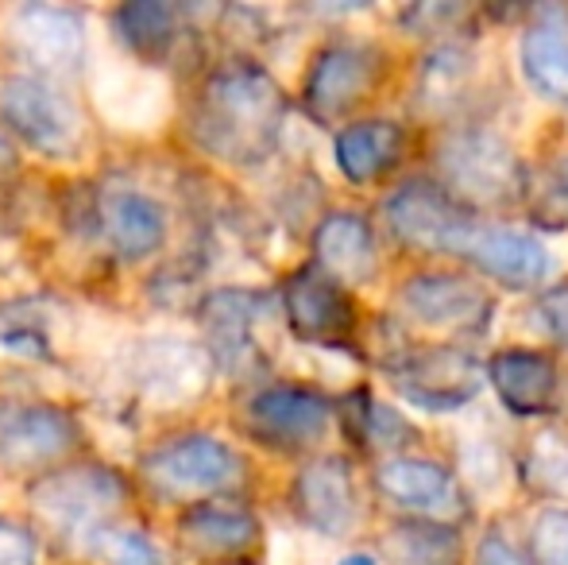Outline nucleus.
<instances>
[{
	"label": "nucleus",
	"instance_id": "obj_26",
	"mask_svg": "<svg viewBox=\"0 0 568 565\" xmlns=\"http://www.w3.org/2000/svg\"><path fill=\"white\" fill-rule=\"evenodd\" d=\"M98 551L113 565H166L163 554L155 551L148 535L124 527H101L98 531Z\"/></svg>",
	"mask_w": 568,
	"mask_h": 565
},
{
	"label": "nucleus",
	"instance_id": "obj_29",
	"mask_svg": "<svg viewBox=\"0 0 568 565\" xmlns=\"http://www.w3.org/2000/svg\"><path fill=\"white\" fill-rule=\"evenodd\" d=\"M39 546L28 527L12 519H0V565H36Z\"/></svg>",
	"mask_w": 568,
	"mask_h": 565
},
{
	"label": "nucleus",
	"instance_id": "obj_24",
	"mask_svg": "<svg viewBox=\"0 0 568 565\" xmlns=\"http://www.w3.org/2000/svg\"><path fill=\"white\" fill-rule=\"evenodd\" d=\"M387 558L390 565H456V551H460V538L453 527L442 523H398L387 538Z\"/></svg>",
	"mask_w": 568,
	"mask_h": 565
},
{
	"label": "nucleus",
	"instance_id": "obj_6",
	"mask_svg": "<svg viewBox=\"0 0 568 565\" xmlns=\"http://www.w3.org/2000/svg\"><path fill=\"white\" fill-rule=\"evenodd\" d=\"M449 256L468 260L487 280H499L507 286H534L554 272V256L546 244L534 241L530 233H518L507 225H487V221L468 218L460 233L453 236Z\"/></svg>",
	"mask_w": 568,
	"mask_h": 565
},
{
	"label": "nucleus",
	"instance_id": "obj_15",
	"mask_svg": "<svg viewBox=\"0 0 568 565\" xmlns=\"http://www.w3.org/2000/svg\"><path fill=\"white\" fill-rule=\"evenodd\" d=\"M12 36L36 67L74 70L85 59V23L74 8L23 4L12 16Z\"/></svg>",
	"mask_w": 568,
	"mask_h": 565
},
{
	"label": "nucleus",
	"instance_id": "obj_1",
	"mask_svg": "<svg viewBox=\"0 0 568 565\" xmlns=\"http://www.w3.org/2000/svg\"><path fill=\"white\" fill-rule=\"evenodd\" d=\"M283 113V93L263 70L232 67L205 82L194 113V137L217 159L260 163L275 148Z\"/></svg>",
	"mask_w": 568,
	"mask_h": 565
},
{
	"label": "nucleus",
	"instance_id": "obj_2",
	"mask_svg": "<svg viewBox=\"0 0 568 565\" xmlns=\"http://www.w3.org/2000/svg\"><path fill=\"white\" fill-rule=\"evenodd\" d=\"M0 117L28 148L43 151L51 159L78 155L85 137L82 113L74 101L51 85L43 74H16L0 85Z\"/></svg>",
	"mask_w": 568,
	"mask_h": 565
},
{
	"label": "nucleus",
	"instance_id": "obj_18",
	"mask_svg": "<svg viewBox=\"0 0 568 565\" xmlns=\"http://www.w3.org/2000/svg\"><path fill=\"white\" fill-rule=\"evenodd\" d=\"M523 74L541 98L568 105V8L546 4L523 36Z\"/></svg>",
	"mask_w": 568,
	"mask_h": 565
},
{
	"label": "nucleus",
	"instance_id": "obj_19",
	"mask_svg": "<svg viewBox=\"0 0 568 565\" xmlns=\"http://www.w3.org/2000/svg\"><path fill=\"white\" fill-rule=\"evenodd\" d=\"M31 496H36V504L54 523L78 527V523H93L109 507H116L124 488H120V481L113 473H105V468H74V473H54Z\"/></svg>",
	"mask_w": 568,
	"mask_h": 565
},
{
	"label": "nucleus",
	"instance_id": "obj_23",
	"mask_svg": "<svg viewBox=\"0 0 568 565\" xmlns=\"http://www.w3.org/2000/svg\"><path fill=\"white\" fill-rule=\"evenodd\" d=\"M113 28L128 51L155 59L179 36V16L163 0H140V4H120L113 12Z\"/></svg>",
	"mask_w": 568,
	"mask_h": 565
},
{
	"label": "nucleus",
	"instance_id": "obj_11",
	"mask_svg": "<svg viewBox=\"0 0 568 565\" xmlns=\"http://www.w3.org/2000/svg\"><path fill=\"white\" fill-rule=\"evenodd\" d=\"M375 484H379V492L390 504L414 512L422 523H442V527H449L453 519H460V515L468 512L460 484H456L449 468H442L437 461L387 457L375 468Z\"/></svg>",
	"mask_w": 568,
	"mask_h": 565
},
{
	"label": "nucleus",
	"instance_id": "obj_8",
	"mask_svg": "<svg viewBox=\"0 0 568 565\" xmlns=\"http://www.w3.org/2000/svg\"><path fill=\"white\" fill-rule=\"evenodd\" d=\"M283 310L294 337L306 345H344L356 333V302L317 264L298 268L286 280Z\"/></svg>",
	"mask_w": 568,
	"mask_h": 565
},
{
	"label": "nucleus",
	"instance_id": "obj_20",
	"mask_svg": "<svg viewBox=\"0 0 568 565\" xmlns=\"http://www.w3.org/2000/svg\"><path fill=\"white\" fill-rule=\"evenodd\" d=\"M406 132L395 121H356L337 132V167L348 182L367 186L403 159Z\"/></svg>",
	"mask_w": 568,
	"mask_h": 565
},
{
	"label": "nucleus",
	"instance_id": "obj_32",
	"mask_svg": "<svg viewBox=\"0 0 568 565\" xmlns=\"http://www.w3.org/2000/svg\"><path fill=\"white\" fill-rule=\"evenodd\" d=\"M12 171H16V151H12V143L0 137V179H8Z\"/></svg>",
	"mask_w": 568,
	"mask_h": 565
},
{
	"label": "nucleus",
	"instance_id": "obj_9",
	"mask_svg": "<svg viewBox=\"0 0 568 565\" xmlns=\"http://www.w3.org/2000/svg\"><path fill=\"white\" fill-rule=\"evenodd\" d=\"M383 218H387L390 233L403 244H410L418 252H442V256H449L453 236L471 218V210L456 202L453 194H445V186L414 179L383 202Z\"/></svg>",
	"mask_w": 568,
	"mask_h": 565
},
{
	"label": "nucleus",
	"instance_id": "obj_4",
	"mask_svg": "<svg viewBox=\"0 0 568 565\" xmlns=\"http://www.w3.org/2000/svg\"><path fill=\"white\" fill-rule=\"evenodd\" d=\"M437 163L449 182L445 194L460 205H503L523 194V167L515 151L491 132H453L437 151Z\"/></svg>",
	"mask_w": 568,
	"mask_h": 565
},
{
	"label": "nucleus",
	"instance_id": "obj_33",
	"mask_svg": "<svg viewBox=\"0 0 568 565\" xmlns=\"http://www.w3.org/2000/svg\"><path fill=\"white\" fill-rule=\"evenodd\" d=\"M341 565H375V558H372V554H348Z\"/></svg>",
	"mask_w": 568,
	"mask_h": 565
},
{
	"label": "nucleus",
	"instance_id": "obj_14",
	"mask_svg": "<svg viewBox=\"0 0 568 565\" xmlns=\"http://www.w3.org/2000/svg\"><path fill=\"white\" fill-rule=\"evenodd\" d=\"M78 445V426L59 407L0 411V461L8 468H36L67 457Z\"/></svg>",
	"mask_w": 568,
	"mask_h": 565
},
{
	"label": "nucleus",
	"instance_id": "obj_16",
	"mask_svg": "<svg viewBox=\"0 0 568 565\" xmlns=\"http://www.w3.org/2000/svg\"><path fill=\"white\" fill-rule=\"evenodd\" d=\"M484 376L499 392L503 407L515 415H546L557 403V364L534 349H503L487 361Z\"/></svg>",
	"mask_w": 568,
	"mask_h": 565
},
{
	"label": "nucleus",
	"instance_id": "obj_3",
	"mask_svg": "<svg viewBox=\"0 0 568 565\" xmlns=\"http://www.w3.org/2000/svg\"><path fill=\"white\" fill-rule=\"evenodd\" d=\"M387 380L422 411H460L484 387V364L453 345L406 349L387 361Z\"/></svg>",
	"mask_w": 568,
	"mask_h": 565
},
{
	"label": "nucleus",
	"instance_id": "obj_21",
	"mask_svg": "<svg viewBox=\"0 0 568 565\" xmlns=\"http://www.w3.org/2000/svg\"><path fill=\"white\" fill-rule=\"evenodd\" d=\"M179 535L202 558H232V554H244L247 546H255L260 523H255V515L240 512V507L205 504V507H190L182 515Z\"/></svg>",
	"mask_w": 568,
	"mask_h": 565
},
{
	"label": "nucleus",
	"instance_id": "obj_31",
	"mask_svg": "<svg viewBox=\"0 0 568 565\" xmlns=\"http://www.w3.org/2000/svg\"><path fill=\"white\" fill-rule=\"evenodd\" d=\"M476 565H530V562L518 558V554L510 551L499 535H487L484 543H479V551H476Z\"/></svg>",
	"mask_w": 568,
	"mask_h": 565
},
{
	"label": "nucleus",
	"instance_id": "obj_25",
	"mask_svg": "<svg viewBox=\"0 0 568 565\" xmlns=\"http://www.w3.org/2000/svg\"><path fill=\"white\" fill-rule=\"evenodd\" d=\"M526 481L538 492L568 500V437L565 434H538L523 465Z\"/></svg>",
	"mask_w": 568,
	"mask_h": 565
},
{
	"label": "nucleus",
	"instance_id": "obj_30",
	"mask_svg": "<svg viewBox=\"0 0 568 565\" xmlns=\"http://www.w3.org/2000/svg\"><path fill=\"white\" fill-rule=\"evenodd\" d=\"M538 314H541V325L549 330V337L568 349V283L554 286V291L538 302Z\"/></svg>",
	"mask_w": 568,
	"mask_h": 565
},
{
	"label": "nucleus",
	"instance_id": "obj_13",
	"mask_svg": "<svg viewBox=\"0 0 568 565\" xmlns=\"http://www.w3.org/2000/svg\"><path fill=\"white\" fill-rule=\"evenodd\" d=\"M244 418L260 442L278 450H302L329 430V403L310 387H267L247 400Z\"/></svg>",
	"mask_w": 568,
	"mask_h": 565
},
{
	"label": "nucleus",
	"instance_id": "obj_10",
	"mask_svg": "<svg viewBox=\"0 0 568 565\" xmlns=\"http://www.w3.org/2000/svg\"><path fill=\"white\" fill-rule=\"evenodd\" d=\"M403 310L418 325L429 330H453V333H479L491 322V294L484 283L468 275H410L403 286Z\"/></svg>",
	"mask_w": 568,
	"mask_h": 565
},
{
	"label": "nucleus",
	"instance_id": "obj_7",
	"mask_svg": "<svg viewBox=\"0 0 568 565\" xmlns=\"http://www.w3.org/2000/svg\"><path fill=\"white\" fill-rule=\"evenodd\" d=\"M387 54L375 43H356L344 39L317 54L306 78V105L317 121H337L348 109H356L367 93L379 85Z\"/></svg>",
	"mask_w": 568,
	"mask_h": 565
},
{
	"label": "nucleus",
	"instance_id": "obj_28",
	"mask_svg": "<svg viewBox=\"0 0 568 565\" xmlns=\"http://www.w3.org/2000/svg\"><path fill=\"white\" fill-rule=\"evenodd\" d=\"M541 213L554 218V225H565L568 221V151L549 163L546 186H541Z\"/></svg>",
	"mask_w": 568,
	"mask_h": 565
},
{
	"label": "nucleus",
	"instance_id": "obj_22",
	"mask_svg": "<svg viewBox=\"0 0 568 565\" xmlns=\"http://www.w3.org/2000/svg\"><path fill=\"white\" fill-rule=\"evenodd\" d=\"M109 236L120 249V256L143 260L163 244L166 236V213L155 198L148 194H120L109 210Z\"/></svg>",
	"mask_w": 568,
	"mask_h": 565
},
{
	"label": "nucleus",
	"instance_id": "obj_5",
	"mask_svg": "<svg viewBox=\"0 0 568 565\" xmlns=\"http://www.w3.org/2000/svg\"><path fill=\"white\" fill-rule=\"evenodd\" d=\"M143 473L163 496L171 500H197L213 496V492H229L232 484L244 476V461L240 453L225 445L221 437L210 434H186L174 442L159 445L148 461Z\"/></svg>",
	"mask_w": 568,
	"mask_h": 565
},
{
	"label": "nucleus",
	"instance_id": "obj_17",
	"mask_svg": "<svg viewBox=\"0 0 568 565\" xmlns=\"http://www.w3.org/2000/svg\"><path fill=\"white\" fill-rule=\"evenodd\" d=\"M314 256L329 280L372 283L379 275V249L372 225L356 213H329L314 233Z\"/></svg>",
	"mask_w": 568,
	"mask_h": 565
},
{
	"label": "nucleus",
	"instance_id": "obj_12",
	"mask_svg": "<svg viewBox=\"0 0 568 565\" xmlns=\"http://www.w3.org/2000/svg\"><path fill=\"white\" fill-rule=\"evenodd\" d=\"M294 512L317 535L341 538L356 527L359 519V500L356 484H352V468L344 457H322L310 461L298 476H294Z\"/></svg>",
	"mask_w": 568,
	"mask_h": 565
},
{
	"label": "nucleus",
	"instance_id": "obj_27",
	"mask_svg": "<svg viewBox=\"0 0 568 565\" xmlns=\"http://www.w3.org/2000/svg\"><path fill=\"white\" fill-rule=\"evenodd\" d=\"M534 565H568V512L565 507H549L538 515L530 535Z\"/></svg>",
	"mask_w": 568,
	"mask_h": 565
}]
</instances>
